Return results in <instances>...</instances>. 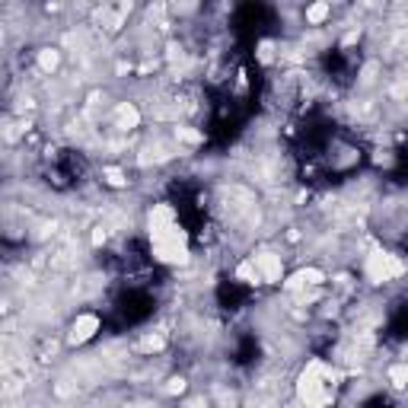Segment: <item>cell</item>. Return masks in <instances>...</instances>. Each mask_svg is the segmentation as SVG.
<instances>
[{
  "mask_svg": "<svg viewBox=\"0 0 408 408\" xmlns=\"http://www.w3.org/2000/svg\"><path fill=\"white\" fill-rule=\"evenodd\" d=\"M342 386V373L335 370L332 364H325V360H309L303 367V373L297 376V396L300 402L307 405H325V402L335 399V389Z\"/></svg>",
  "mask_w": 408,
  "mask_h": 408,
  "instance_id": "obj_1",
  "label": "cell"
},
{
  "mask_svg": "<svg viewBox=\"0 0 408 408\" xmlns=\"http://www.w3.org/2000/svg\"><path fill=\"white\" fill-rule=\"evenodd\" d=\"M364 275L370 284H386L405 275V262L399 255H392L386 249H373L364 258Z\"/></svg>",
  "mask_w": 408,
  "mask_h": 408,
  "instance_id": "obj_2",
  "label": "cell"
},
{
  "mask_svg": "<svg viewBox=\"0 0 408 408\" xmlns=\"http://www.w3.org/2000/svg\"><path fill=\"white\" fill-rule=\"evenodd\" d=\"M179 224V214H175L173 204H166V201H159V204H153L150 211H147V236L153 240H163V236H169Z\"/></svg>",
  "mask_w": 408,
  "mask_h": 408,
  "instance_id": "obj_3",
  "label": "cell"
},
{
  "mask_svg": "<svg viewBox=\"0 0 408 408\" xmlns=\"http://www.w3.org/2000/svg\"><path fill=\"white\" fill-rule=\"evenodd\" d=\"M99 329H102V319L96 316V313H77V316L70 319V325H67V344L80 348V344L93 342Z\"/></svg>",
  "mask_w": 408,
  "mask_h": 408,
  "instance_id": "obj_4",
  "label": "cell"
},
{
  "mask_svg": "<svg viewBox=\"0 0 408 408\" xmlns=\"http://www.w3.org/2000/svg\"><path fill=\"white\" fill-rule=\"evenodd\" d=\"M325 284V271L322 268H297L293 275H287L281 281V287L284 291H291V293H297V291H307V287H322Z\"/></svg>",
  "mask_w": 408,
  "mask_h": 408,
  "instance_id": "obj_5",
  "label": "cell"
},
{
  "mask_svg": "<svg viewBox=\"0 0 408 408\" xmlns=\"http://www.w3.org/2000/svg\"><path fill=\"white\" fill-rule=\"evenodd\" d=\"M255 265H258V271H262V281L265 284H281L284 281V258L278 255V252H271V249H262V252H255Z\"/></svg>",
  "mask_w": 408,
  "mask_h": 408,
  "instance_id": "obj_6",
  "label": "cell"
},
{
  "mask_svg": "<svg viewBox=\"0 0 408 408\" xmlns=\"http://www.w3.org/2000/svg\"><path fill=\"white\" fill-rule=\"evenodd\" d=\"M141 108L134 106V102H118L115 112H112V125L118 131H134V128H141Z\"/></svg>",
  "mask_w": 408,
  "mask_h": 408,
  "instance_id": "obj_7",
  "label": "cell"
},
{
  "mask_svg": "<svg viewBox=\"0 0 408 408\" xmlns=\"http://www.w3.org/2000/svg\"><path fill=\"white\" fill-rule=\"evenodd\" d=\"M233 278L240 284H249V287H258V284H265L262 281V271H258V265H255V255H246L240 262V265L233 268Z\"/></svg>",
  "mask_w": 408,
  "mask_h": 408,
  "instance_id": "obj_8",
  "label": "cell"
},
{
  "mask_svg": "<svg viewBox=\"0 0 408 408\" xmlns=\"http://www.w3.org/2000/svg\"><path fill=\"white\" fill-rule=\"evenodd\" d=\"M329 17H332V3H329V0H313V3H307V10H303L307 26H322Z\"/></svg>",
  "mask_w": 408,
  "mask_h": 408,
  "instance_id": "obj_9",
  "label": "cell"
},
{
  "mask_svg": "<svg viewBox=\"0 0 408 408\" xmlns=\"http://www.w3.org/2000/svg\"><path fill=\"white\" fill-rule=\"evenodd\" d=\"M35 64H39L42 74H55V70L61 67V51L51 48V45H45V48L35 51Z\"/></svg>",
  "mask_w": 408,
  "mask_h": 408,
  "instance_id": "obj_10",
  "label": "cell"
},
{
  "mask_svg": "<svg viewBox=\"0 0 408 408\" xmlns=\"http://www.w3.org/2000/svg\"><path fill=\"white\" fill-rule=\"evenodd\" d=\"M163 348H166V335L163 332H147L141 342H137V351H141V354H159Z\"/></svg>",
  "mask_w": 408,
  "mask_h": 408,
  "instance_id": "obj_11",
  "label": "cell"
},
{
  "mask_svg": "<svg viewBox=\"0 0 408 408\" xmlns=\"http://www.w3.org/2000/svg\"><path fill=\"white\" fill-rule=\"evenodd\" d=\"M102 182L108 188H128V173L118 166H102Z\"/></svg>",
  "mask_w": 408,
  "mask_h": 408,
  "instance_id": "obj_12",
  "label": "cell"
},
{
  "mask_svg": "<svg viewBox=\"0 0 408 408\" xmlns=\"http://www.w3.org/2000/svg\"><path fill=\"white\" fill-rule=\"evenodd\" d=\"M389 386L392 389H408V360L389 367Z\"/></svg>",
  "mask_w": 408,
  "mask_h": 408,
  "instance_id": "obj_13",
  "label": "cell"
},
{
  "mask_svg": "<svg viewBox=\"0 0 408 408\" xmlns=\"http://www.w3.org/2000/svg\"><path fill=\"white\" fill-rule=\"evenodd\" d=\"M175 141L185 144V147H198V144H204V134L195 131V128H188V125H179L175 128Z\"/></svg>",
  "mask_w": 408,
  "mask_h": 408,
  "instance_id": "obj_14",
  "label": "cell"
},
{
  "mask_svg": "<svg viewBox=\"0 0 408 408\" xmlns=\"http://www.w3.org/2000/svg\"><path fill=\"white\" fill-rule=\"evenodd\" d=\"M185 389H188V383H185L182 376H173V380H169V383H166V392H169V396H175V392L182 396Z\"/></svg>",
  "mask_w": 408,
  "mask_h": 408,
  "instance_id": "obj_15",
  "label": "cell"
},
{
  "mask_svg": "<svg viewBox=\"0 0 408 408\" xmlns=\"http://www.w3.org/2000/svg\"><path fill=\"white\" fill-rule=\"evenodd\" d=\"M271 51H275V42H262V45H258V58H262V61H265V64H268V61L275 58Z\"/></svg>",
  "mask_w": 408,
  "mask_h": 408,
  "instance_id": "obj_16",
  "label": "cell"
}]
</instances>
